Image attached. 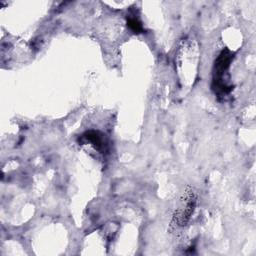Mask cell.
I'll return each instance as SVG.
<instances>
[{
  "label": "cell",
  "instance_id": "cell-1",
  "mask_svg": "<svg viewBox=\"0 0 256 256\" xmlns=\"http://www.w3.org/2000/svg\"><path fill=\"white\" fill-rule=\"evenodd\" d=\"M233 59V54L225 49L221 51L219 56L217 57L214 65V79H213V88L217 93L227 94L231 91V86H228L223 78L225 73L227 72L229 65Z\"/></svg>",
  "mask_w": 256,
  "mask_h": 256
},
{
  "label": "cell",
  "instance_id": "cell-3",
  "mask_svg": "<svg viewBox=\"0 0 256 256\" xmlns=\"http://www.w3.org/2000/svg\"><path fill=\"white\" fill-rule=\"evenodd\" d=\"M127 26L134 32V33H142L143 32V26L142 23L139 21L138 18L132 17L131 15L127 17Z\"/></svg>",
  "mask_w": 256,
  "mask_h": 256
},
{
  "label": "cell",
  "instance_id": "cell-2",
  "mask_svg": "<svg viewBox=\"0 0 256 256\" xmlns=\"http://www.w3.org/2000/svg\"><path fill=\"white\" fill-rule=\"evenodd\" d=\"M81 140H83L85 143H89L95 150L100 151L101 153H104L107 151V141L105 139V135L98 131H87L85 132Z\"/></svg>",
  "mask_w": 256,
  "mask_h": 256
}]
</instances>
